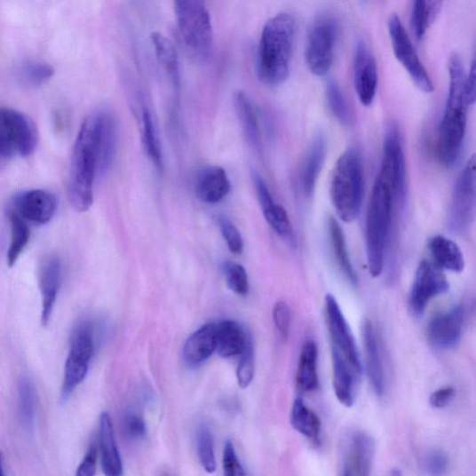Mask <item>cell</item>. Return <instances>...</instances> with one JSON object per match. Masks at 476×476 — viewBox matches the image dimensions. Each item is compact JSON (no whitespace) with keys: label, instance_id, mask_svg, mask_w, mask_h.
Segmentation results:
<instances>
[{"label":"cell","instance_id":"1","mask_svg":"<svg viewBox=\"0 0 476 476\" xmlns=\"http://www.w3.org/2000/svg\"><path fill=\"white\" fill-rule=\"evenodd\" d=\"M406 160L399 142L384 144L383 161L373 186L366 220L368 266L373 277L382 274L394 207L406 193Z\"/></svg>","mask_w":476,"mask_h":476},{"label":"cell","instance_id":"2","mask_svg":"<svg viewBox=\"0 0 476 476\" xmlns=\"http://www.w3.org/2000/svg\"><path fill=\"white\" fill-rule=\"evenodd\" d=\"M448 94L436 142V155L446 167L453 166L459 160L467 126L466 75L457 53H452L448 60Z\"/></svg>","mask_w":476,"mask_h":476},{"label":"cell","instance_id":"3","mask_svg":"<svg viewBox=\"0 0 476 476\" xmlns=\"http://www.w3.org/2000/svg\"><path fill=\"white\" fill-rule=\"evenodd\" d=\"M99 175L97 111L88 115L77 133L70 161L68 197L78 212L89 210L93 203V186Z\"/></svg>","mask_w":476,"mask_h":476},{"label":"cell","instance_id":"4","mask_svg":"<svg viewBox=\"0 0 476 476\" xmlns=\"http://www.w3.org/2000/svg\"><path fill=\"white\" fill-rule=\"evenodd\" d=\"M296 20L289 12L276 14L264 27L258 57V74L269 86L283 83L290 74Z\"/></svg>","mask_w":476,"mask_h":476},{"label":"cell","instance_id":"5","mask_svg":"<svg viewBox=\"0 0 476 476\" xmlns=\"http://www.w3.org/2000/svg\"><path fill=\"white\" fill-rule=\"evenodd\" d=\"M364 188L361 155L354 148H349L337 162L330 184L331 202L342 221L352 223L360 215Z\"/></svg>","mask_w":476,"mask_h":476},{"label":"cell","instance_id":"6","mask_svg":"<svg viewBox=\"0 0 476 476\" xmlns=\"http://www.w3.org/2000/svg\"><path fill=\"white\" fill-rule=\"evenodd\" d=\"M36 125L25 114L0 108V171L16 156L31 155L37 146Z\"/></svg>","mask_w":476,"mask_h":476},{"label":"cell","instance_id":"7","mask_svg":"<svg viewBox=\"0 0 476 476\" xmlns=\"http://www.w3.org/2000/svg\"><path fill=\"white\" fill-rule=\"evenodd\" d=\"M174 12L186 45L197 56L206 57L213 44L211 18L206 4L201 0H178Z\"/></svg>","mask_w":476,"mask_h":476},{"label":"cell","instance_id":"8","mask_svg":"<svg viewBox=\"0 0 476 476\" xmlns=\"http://www.w3.org/2000/svg\"><path fill=\"white\" fill-rule=\"evenodd\" d=\"M338 36L339 22L333 14L324 12L314 19L305 49L306 64L312 74L323 76L329 73Z\"/></svg>","mask_w":476,"mask_h":476},{"label":"cell","instance_id":"9","mask_svg":"<svg viewBox=\"0 0 476 476\" xmlns=\"http://www.w3.org/2000/svg\"><path fill=\"white\" fill-rule=\"evenodd\" d=\"M94 353V340L88 325L79 326L73 333L67 357L61 401L67 402L79 385L85 380Z\"/></svg>","mask_w":476,"mask_h":476},{"label":"cell","instance_id":"10","mask_svg":"<svg viewBox=\"0 0 476 476\" xmlns=\"http://www.w3.org/2000/svg\"><path fill=\"white\" fill-rule=\"evenodd\" d=\"M389 36L392 48L396 59L404 67L413 83L422 91L431 93L434 87L421 59L416 53L411 39L401 22V18L393 14L388 21Z\"/></svg>","mask_w":476,"mask_h":476},{"label":"cell","instance_id":"11","mask_svg":"<svg viewBox=\"0 0 476 476\" xmlns=\"http://www.w3.org/2000/svg\"><path fill=\"white\" fill-rule=\"evenodd\" d=\"M326 321L330 338L331 353L341 357L356 372L362 374V365L353 336L336 298L325 297Z\"/></svg>","mask_w":476,"mask_h":476},{"label":"cell","instance_id":"12","mask_svg":"<svg viewBox=\"0 0 476 476\" xmlns=\"http://www.w3.org/2000/svg\"><path fill=\"white\" fill-rule=\"evenodd\" d=\"M475 155L466 163L456 181L449 211V226L454 232L467 230L475 216Z\"/></svg>","mask_w":476,"mask_h":476},{"label":"cell","instance_id":"13","mask_svg":"<svg viewBox=\"0 0 476 476\" xmlns=\"http://www.w3.org/2000/svg\"><path fill=\"white\" fill-rule=\"evenodd\" d=\"M447 276L432 263L423 261L416 268L409 295L410 309L415 315H422L430 301L449 290Z\"/></svg>","mask_w":476,"mask_h":476},{"label":"cell","instance_id":"14","mask_svg":"<svg viewBox=\"0 0 476 476\" xmlns=\"http://www.w3.org/2000/svg\"><path fill=\"white\" fill-rule=\"evenodd\" d=\"M11 209L28 224L46 226L57 212L58 201L50 191L32 189L18 193L13 197Z\"/></svg>","mask_w":476,"mask_h":476},{"label":"cell","instance_id":"15","mask_svg":"<svg viewBox=\"0 0 476 476\" xmlns=\"http://www.w3.org/2000/svg\"><path fill=\"white\" fill-rule=\"evenodd\" d=\"M378 67L376 60L366 44L361 41L356 45L353 58V83L360 101L365 107L373 104L378 89Z\"/></svg>","mask_w":476,"mask_h":476},{"label":"cell","instance_id":"16","mask_svg":"<svg viewBox=\"0 0 476 476\" xmlns=\"http://www.w3.org/2000/svg\"><path fill=\"white\" fill-rule=\"evenodd\" d=\"M465 311L463 305L435 315L429 323L427 335L430 343L440 349H449L461 340Z\"/></svg>","mask_w":476,"mask_h":476},{"label":"cell","instance_id":"17","mask_svg":"<svg viewBox=\"0 0 476 476\" xmlns=\"http://www.w3.org/2000/svg\"><path fill=\"white\" fill-rule=\"evenodd\" d=\"M62 281V264L54 255L45 257L38 268V287L42 294V324L48 326Z\"/></svg>","mask_w":476,"mask_h":476},{"label":"cell","instance_id":"18","mask_svg":"<svg viewBox=\"0 0 476 476\" xmlns=\"http://www.w3.org/2000/svg\"><path fill=\"white\" fill-rule=\"evenodd\" d=\"M252 181L266 222L283 240L293 242L294 233L287 211L274 201L267 185L259 174L253 172Z\"/></svg>","mask_w":476,"mask_h":476},{"label":"cell","instance_id":"19","mask_svg":"<svg viewBox=\"0 0 476 476\" xmlns=\"http://www.w3.org/2000/svg\"><path fill=\"white\" fill-rule=\"evenodd\" d=\"M230 190L231 183L224 168L209 166L198 173L194 191L202 202L208 204L220 202Z\"/></svg>","mask_w":476,"mask_h":476},{"label":"cell","instance_id":"20","mask_svg":"<svg viewBox=\"0 0 476 476\" xmlns=\"http://www.w3.org/2000/svg\"><path fill=\"white\" fill-rule=\"evenodd\" d=\"M362 340L369 380L376 395L381 398L385 391V369L378 339L370 321H365L362 325Z\"/></svg>","mask_w":476,"mask_h":476},{"label":"cell","instance_id":"21","mask_svg":"<svg viewBox=\"0 0 476 476\" xmlns=\"http://www.w3.org/2000/svg\"><path fill=\"white\" fill-rule=\"evenodd\" d=\"M326 153V138L322 133L317 134L306 150L300 169V186L306 196H311L314 191L324 166Z\"/></svg>","mask_w":476,"mask_h":476},{"label":"cell","instance_id":"22","mask_svg":"<svg viewBox=\"0 0 476 476\" xmlns=\"http://www.w3.org/2000/svg\"><path fill=\"white\" fill-rule=\"evenodd\" d=\"M99 143V175L107 173L116 151L117 129L114 114L107 109L97 111Z\"/></svg>","mask_w":476,"mask_h":476},{"label":"cell","instance_id":"23","mask_svg":"<svg viewBox=\"0 0 476 476\" xmlns=\"http://www.w3.org/2000/svg\"><path fill=\"white\" fill-rule=\"evenodd\" d=\"M99 448L105 475L123 476V461L115 440L113 423L107 412H103L99 420Z\"/></svg>","mask_w":476,"mask_h":476},{"label":"cell","instance_id":"24","mask_svg":"<svg viewBox=\"0 0 476 476\" xmlns=\"http://www.w3.org/2000/svg\"><path fill=\"white\" fill-rule=\"evenodd\" d=\"M216 324L204 325L193 333L184 347V360L189 367L200 366L216 351Z\"/></svg>","mask_w":476,"mask_h":476},{"label":"cell","instance_id":"25","mask_svg":"<svg viewBox=\"0 0 476 476\" xmlns=\"http://www.w3.org/2000/svg\"><path fill=\"white\" fill-rule=\"evenodd\" d=\"M333 370V388L337 400L347 408H351L355 401L356 387L359 385L361 374L356 372L341 357L331 353Z\"/></svg>","mask_w":476,"mask_h":476},{"label":"cell","instance_id":"26","mask_svg":"<svg viewBox=\"0 0 476 476\" xmlns=\"http://www.w3.org/2000/svg\"><path fill=\"white\" fill-rule=\"evenodd\" d=\"M375 443L371 436L364 432L353 434L349 451V466L345 469L352 476H370Z\"/></svg>","mask_w":476,"mask_h":476},{"label":"cell","instance_id":"27","mask_svg":"<svg viewBox=\"0 0 476 476\" xmlns=\"http://www.w3.org/2000/svg\"><path fill=\"white\" fill-rule=\"evenodd\" d=\"M433 265L441 270L461 273L465 266L460 247L444 235H434L428 242Z\"/></svg>","mask_w":476,"mask_h":476},{"label":"cell","instance_id":"28","mask_svg":"<svg viewBox=\"0 0 476 476\" xmlns=\"http://www.w3.org/2000/svg\"><path fill=\"white\" fill-rule=\"evenodd\" d=\"M234 105L238 122L242 128L247 141L255 149L262 147V131L259 118L249 96L242 91L234 93Z\"/></svg>","mask_w":476,"mask_h":476},{"label":"cell","instance_id":"29","mask_svg":"<svg viewBox=\"0 0 476 476\" xmlns=\"http://www.w3.org/2000/svg\"><path fill=\"white\" fill-rule=\"evenodd\" d=\"M216 326V352L224 359L242 354L250 340L242 326L233 321H225Z\"/></svg>","mask_w":476,"mask_h":476},{"label":"cell","instance_id":"30","mask_svg":"<svg viewBox=\"0 0 476 476\" xmlns=\"http://www.w3.org/2000/svg\"><path fill=\"white\" fill-rule=\"evenodd\" d=\"M317 361L319 348L313 341L308 340L303 345L296 374L297 386L302 392H313L319 387Z\"/></svg>","mask_w":476,"mask_h":476},{"label":"cell","instance_id":"31","mask_svg":"<svg viewBox=\"0 0 476 476\" xmlns=\"http://www.w3.org/2000/svg\"><path fill=\"white\" fill-rule=\"evenodd\" d=\"M157 61L168 75L170 81L176 91L180 90L181 73L180 65L176 49L170 39L160 32H155L151 36Z\"/></svg>","mask_w":476,"mask_h":476},{"label":"cell","instance_id":"32","mask_svg":"<svg viewBox=\"0 0 476 476\" xmlns=\"http://www.w3.org/2000/svg\"><path fill=\"white\" fill-rule=\"evenodd\" d=\"M330 244L337 265L352 285L359 283V277L351 262L344 230L338 221L330 218L329 222Z\"/></svg>","mask_w":476,"mask_h":476},{"label":"cell","instance_id":"33","mask_svg":"<svg viewBox=\"0 0 476 476\" xmlns=\"http://www.w3.org/2000/svg\"><path fill=\"white\" fill-rule=\"evenodd\" d=\"M292 427L305 436L311 441L320 440L321 433V422L311 409L301 399H297L292 406L290 414Z\"/></svg>","mask_w":476,"mask_h":476},{"label":"cell","instance_id":"34","mask_svg":"<svg viewBox=\"0 0 476 476\" xmlns=\"http://www.w3.org/2000/svg\"><path fill=\"white\" fill-rule=\"evenodd\" d=\"M11 225V242L7 251V264L9 267L16 265L20 256L24 252L30 240V228L28 223L20 217L13 210H9Z\"/></svg>","mask_w":476,"mask_h":476},{"label":"cell","instance_id":"35","mask_svg":"<svg viewBox=\"0 0 476 476\" xmlns=\"http://www.w3.org/2000/svg\"><path fill=\"white\" fill-rule=\"evenodd\" d=\"M142 141L147 155L158 171L163 170V155L160 138L151 110L144 107L142 112Z\"/></svg>","mask_w":476,"mask_h":476},{"label":"cell","instance_id":"36","mask_svg":"<svg viewBox=\"0 0 476 476\" xmlns=\"http://www.w3.org/2000/svg\"><path fill=\"white\" fill-rule=\"evenodd\" d=\"M440 2H414L411 10V25L414 35L419 42L423 41L434 19L440 12Z\"/></svg>","mask_w":476,"mask_h":476},{"label":"cell","instance_id":"37","mask_svg":"<svg viewBox=\"0 0 476 476\" xmlns=\"http://www.w3.org/2000/svg\"><path fill=\"white\" fill-rule=\"evenodd\" d=\"M18 408L23 425L26 429L31 430L36 420V393L28 377H23L18 385Z\"/></svg>","mask_w":476,"mask_h":476},{"label":"cell","instance_id":"38","mask_svg":"<svg viewBox=\"0 0 476 476\" xmlns=\"http://www.w3.org/2000/svg\"><path fill=\"white\" fill-rule=\"evenodd\" d=\"M326 98L329 108L337 121L345 127H350L353 121V114L342 88L335 81L328 83Z\"/></svg>","mask_w":476,"mask_h":476},{"label":"cell","instance_id":"39","mask_svg":"<svg viewBox=\"0 0 476 476\" xmlns=\"http://www.w3.org/2000/svg\"><path fill=\"white\" fill-rule=\"evenodd\" d=\"M18 75L22 81L31 86H41L50 81L54 75L53 67L42 61L28 60L20 65Z\"/></svg>","mask_w":476,"mask_h":476},{"label":"cell","instance_id":"40","mask_svg":"<svg viewBox=\"0 0 476 476\" xmlns=\"http://www.w3.org/2000/svg\"><path fill=\"white\" fill-rule=\"evenodd\" d=\"M196 447L198 459L209 473H213L217 469L214 452L213 438L207 426H202L197 432Z\"/></svg>","mask_w":476,"mask_h":476},{"label":"cell","instance_id":"41","mask_svg":"<svg viewBox=\"0 0 476 476\" xmlns=\"http://www.w3.org/2000/svg\"><path fill=\"white\" fill-rule=\"evenodd\" d=\"M223 272L227 286L233 292L241 296H245L249 293L248 274L242 266L228 261L224 264Z\"/></svg>","mask_w":476,"mask_h":476},{"label":"cell","instance_id":"42","mask_svg":"<svg viewBox=\"0 0 476 476\" xmlns=\"http://www.w3.org/2000/svg\"><path fill=\"white\" fill-rule=\"evenodd\" d=\"M241 355L242 359L236 369L237 382L241 388L246 389L252 383L255 373L254 346L250 338Z\"/></svg>","mask_w":476,"mask_h":476},{"label":"cell","instance_id":"43","mask_svg":"<svg viewBox=\"0 0 476 476\" xmlns=\"http://www.w3.org/2000/svg\"><path fill=\"white\" fill-rule=\"evenodd\" d=\"M218 223L230 250L234 254L242 253L244 244L240 231L226 216H220Z\"/></svg>","mask_w":476,"mask_h":476},{"label":"cell","instance_id":"44","mask_svg":"<svg viewBox=\"0 0 476 476\" xmlns=\"http://www.w3.org/2000/svg\"><path fill=\"white\" fill-rule=\"evenodd\" d=\"M424 469L430 476H443L448 469V459L441 450H431L424 459Z\"/></svg>","mask_w":476,"mask_h":476},{"label":"cell","instance_id":"45","mask_svg":"<svg viewBox=\"0 0 476 476\" xmlns=\"http://www.w3.org/2000/svg\"><path fill=\"white\" fill-rule=\"evenodd\" d=\"M273 319L277 331H279L282 340H288L291 313L289 305L285 302L277 303L273 310Z\"/></svg>","mask_w":476,"mask_h":476},{"label":"cell","instance_id":"46","mask_svg":"<svg viewBox=\"0 0 476 476\" xmlns=\"http://www.w3.org/2000/svg\"><path fill=\"white\" fill-rule=\"evenodd\" d=\"M223 468L225 476H247L244 467L238 460L235 448L229 440L225 445Z\"/></svg>","mask_w":476,"mask_h":476},{"label":"cell","instance_id":"47","mask_svg":"<svg viewBox=\"0 0 476 476\" xmlns=\"http://www.w3.org/2000/svg\"><path fill=\"white\" fill-rule=\"evenodd\" d=\"M123 427L125 433L131 440H141L147 433V425L141 416L128 413L124 416Z\"/></svg>","mask_w":476,"mask_h":476},{"label":"cell","instance_id":"48","mask_svg":"<svg viewBox=\"0 0 476 476\" xmlns=\"http://www.w3.org/2000/svg\"><path fill=\"white\" fill-rule=\"evenodd\" d=\"M98 451L95 445H91L89 448L84 459L79 464L75 476H94L97 467Z\"/></svg>","mask_w":476,"mask_h":476},{"label":"cell","instance_id":"49","mask_svg":"<svg viewBox=\"0 0 476 476\" xmlns=\"http://www.w3.org/2000/svg\"><path fill=\"white\" fill-rule=\"evenodd\" d=\"M454 395L455 390L452 387H444L436 390L430 396V405L436 409H445L450 404Z\"/></svg>","mask_w":476,"mask_h":476},{"label":"cell","instance_id":"50","mask_svg":"<svg viewBox=\"0 0 476 476\" xmlns=\"http://www.w3.org/2000/svg\"><path fill=\"white\" fill-rule=\"evenodd\" d=\"M464 91L468 106H472L475 102V64L472 62L469 74L465 76Z\"/></svg>","mask_w":476,"mask_h":476},{"label":"cell","instance_id":"51","mask_svg":"<svg viewBox=\"0 0 476 476\" xmlns=\"http://www.w3.org/2000/svg\"><path fill=\"white\" fill-rule=\"evenodd\" d=\"M0 476H6L4 467V460L2 452H0Z\"/></svg>","mask_w":476,"mask_h":476},{"label":"cell","instance_id":"52","mask_svg":"<svg viewBox=\"0 0 476 476\" xmlns=\"http://www.w3.org/2000/svg\"><path fill=\"white\" fill-rule=\"evenodd\" d=\"M389 476H402L401 472L399 469H393L391 471Z\"/></svg>","mask_w":476,"mask_h":476},{"label":"cell","instance_id":"53","mask_svg":"<svg viewBox=\"0 0 476 476\" xmlns=\"http://www.w3.org/2000/svg\"><path fill=\"white\" fill-rule=\"evenodd\" d=\"M344 476H352L347 470L345 471Z\"/></svg>","mask_w":476,"mask_h":476},{"label":"cell","instance_id":"54","mask_svg":"<svg viewBox=\"0 0 476 476\" xmlns=\"http://www.w3.org/2000/svg\"><path fill=\"white\" fill-rule=\"evenodd\" d=\"M164 476H170V475H168V474H165Z\"/></svg>","mask_w":476,"mask_h":476}]
</instances>
